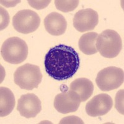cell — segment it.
Masks as SVG:
<instances>
[{
    "instance_id": "ac0fdd59",
    "label": "cell",
    "mask_w": 124,
    "mask_h": 124,
    "mask_svg": "<svg viewBox=\"0 0 124 124\" xmlns=\"http://www.w3.org/2000/svg\"><path fill=\"white\" fill-rule=\"evenodd\" d=\"M67 123H79V124H84V122L78 117L75 116H69L68 117L64 118L63 120H61L60 124H67Z\"/></svg>"
},
{
    "instance_id": "5b68a950",
    "label": "cell",
    "mask_w": 124,
    "mask_h": 124,
    "mask_svg": "<svg viewBox=\"0 0 124 124\" xmlns=\"http://www.w3.org/2000/svg\"><path fill=\"white\" fill-rule=\"evenodd\" d=\"M124 81L123 70L120 68L109 66L98 73L96 83L102 91H110L120 87Z\"/></svg>"
},
{
    "instance_id": "e0dca14e",
    "label": "cell",
    "mask_w": 124,
    "mask_h": 124,
    "mask_svg": "<svg viewBox=\"0 0 124 124\" xmlns=\"http://www.w3.org/2000/svg\"><path fill=\"white\" fill-rule=\"evenodd\" d=\"M30 6L36 9H44L48 6L51 1H28Z\"/></svg>"
},
{
    "instance_id": "9c48e42d",
    "label": "cell",
    "mask_w": 124,
    "mask_h": 124,
    "mask_svg": "<svg viewBox=\"0 0 124 124\" xmlns=\"http://www.w3.org/2000/svg\"><path fill=\"white\" fill-rule=\"evenodd\" d=\"M112 106V97L107 94L102 93L95 96L87 103L86 112L91 117L102 116L110 111Z\"/></svg>"
},
{
    "instance_id": "30bf717a",
    "label": "cell",
    "mask_w": 124,
    "mask_h": 124,
    "mask_svg": "<svg viewBox=\"0 0 124 124\" xmlns=\"http://www.w3.org/2000/svg\"><path fill=\"white\" fill-rule=\"evenodd\" d=\"M17 110L21 116L25 118H34L42 110L41 101L32 93L23 95L18 100Z\"/></svg>"
},
{
    "instance_id": "8992f818",
    "label": "cell",
    "mask_w": 124,
    "mask_h": 124,
    "mask_svg": "<svg viewBox=\"0 0 124 124\" xmlns=\"http://www.w3.org/2000/svg\"><path fill=\"white\" fill-rule=\"evenodd\" d=\"M40 24L39 16L31 9L21 10L13 17V25L14 29L22 34L33 32L39 28Z\"/></svg>"
},
{
    "instance_id": "3957f363",
    "label": "cell",
    "mask_w": 124,
    "mask_h": 124,
    "mask_svg": "<svg viewBox=\"0 0 124 124\" xmlns=\"http://www.w3.org/2000/svg\"><path fill=\"white\" fill-rule=\"evenodd\" d=\"M4 61L11 64L21 63L28 55V46L25 41L17 37H13L4 41L1 50Z\"/></svg>"
},
{
    "instance_id": "5bb4252c",
    "label": "cell",
    "mask_w": 124,
    "mask_h": 124,
    "mask_svg": "<svg viewBox=\"0 0 124 124\" xmlns=\"http://www.w3.org/2000/svg\"><path fill=\"white\" fill-rule=\"evenodd\" d=\"M97 37L98 34L96 32H87L83 34L80 37L78 42L79 50L87 55L96 54L97 50L95 44Z\"/></svg>"
},
{
    "instance_id": "4fadbf2b",
    "label": "cell",
    "mask_w": 124,
    "mask_h": 124,
    "mask_svg": "<svg viewBox=\"0 0 124 124\" xmlns=\"http://www.w3.org/2000/svg\"><path fill=\"white\" fill-rule=\"evenodd\" d=\"M15 104V97L13 92L7 87H0V116L3 117L11 114Z\"/></svg>"
},
{
    "instance_id": "52a82bcc",
    "label": "cell",
    "mask_w": 124,
    "mask_h": 124,
    "mask_svg": "<svg viewBox=\"0 0 124 124\" xmlns=\"http://www.w3.org/2000/svg\"><path fill=\"white\" fill-rule=\"evenodd\" d=\"M81 102L78 95L72 91H63L56 95L54 99V107L58 112L68 114L75 112Z\"/></svg>"
},
{
    "instance_id": "7c38bea8",
    "label": "cell",
    "mask_w": 124,
    "mask_h": 124,
    "mask_svg": "<svg viewBox=\"0 0 124 124\" xmlns=\"http://www.w3.org/2000/svg\"><path fill=\"white\" fill-rule=\"evenodd\" d=\"M70 90L78 95L81 102H85L92 96L94 91V85L92 81L85 78L75 79L70 85Z\"/></svg>"
},
{
    "instance_id": "9a60e30c",
    "label": "cell",
    "mask_w": 124,
    "mask_h": 124,
    "mask_svg": "<svg viewBox=\"0 0 124 124\" xmlns=\"http://www.w3.org/2000/svg\"><path fill=\"white\" fill-rule=\"evenodd\" d=\"M55 6L56 9L60 10V11L63 13L70 12L75 10L77 8L79 4V1L77 0L75 1H59V0H55Z\"/></svg>"
},
{
    "instance_id": "8fae6325",
    "label": "cell",
    "mask_w": 124,
    "mask_h": 124,
    "mask_svg": "<svg viewBox=\"0 0 124 124\" xmlns=\"http://www.w3.org/2000/svg\"><path fill=\"white\" fill-rule=\"evenodd\" d=\"M44 23L47 32L55 36L63 34L67 27V23L63 16L56 12L48 14L44 19Z\"/></svg>"
},
{
    "instance_id": "ba28073f",
    "label": "cell",
    "mask_w": 124,
    "mask_h": 124,
    "mask_svg": "<svg viewBox=\"0 0 124 124\" xmlns=\"http://www.w3.org/2000/svg\"><path fill=\"white\" fill-rule=\"evenodd\" d=\"M98 23V14L90 8L79 10L75 14L73 18L74 27L80 32L93 31Z\"/></svg>"
},
{
    "instance_id": "2e32d148",
    "label": "cell",
    "mask_w": 124,
    "mask_h": 124,
    "mask_svg": "<svg viewBox=\"0 0 124 124\" xmlns=\"http://www.w3.org/2000/svg\"><path fill=\"white\" fill-rule=\"evenodd\" d=\"M115 107L120 114L124 115V89L119 91L116 95Z\"/></svg>"
},
{
    "instance_id": "6da1fadb",
    "label": "cell",
    "mask_w": 124,
    "mask_h": 124,
    "mask_svg": "<svg viewBox=\"0 0 124 124\" xmlns=\"http://www.w3.org/2000/svg\"><path fill=\"white\" fill-rule=\"evenodd\" d=\"M79 65L80 58L76 51L64 44L50 48L44 60L46 73L57 81H64L73 77Z\"/></svg>"
},
{
    "instance_id": "7a4b0ae2",
    "label": "cell",
    "mask_w": 124,
    "mask_h": 124,
    "mask_svg": "<svg viewBox=\"0 0 124 124\" xmlns=\"http://www.w3.org/2000/svg\"><path fill=\"white\" fill-rule=\"evenodd\" d=\"M96 47L102 56L112 58L120 54L122 48V41L120 35L116 31L107 29L98 35Z\"/></svg>"
},
{
    "instance_id": "277c9868",
    "label": "cell",
    "mask_w": 124,
    "mask_h": 124,
    "mask_svg": "<svg viewBox=\"0 0 124 124\" xmlns=\"http://www.w3.org/2000/svg\"><path fill=\"white\" fill-rule=\"evenodd\" d=\"M42 75L38 66L26 63L20 66L14 73V81L21 89L32 90L42 81Z\"/></svg>"
}]
</instances>
